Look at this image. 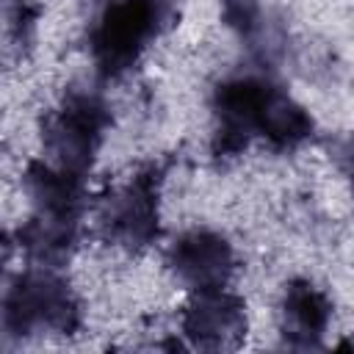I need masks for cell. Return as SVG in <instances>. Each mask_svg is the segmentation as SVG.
I'll list each match as a JSON object with an SVG mask.
<instances>
[{
	"label": "cell",
	"mask_w": 354,
	"mask_h": 354,
	"mask_svg": "<svg viewBox=\"0 0 354 354\" xmlns=\"http://www.w3.org/2000/svg\"><path fill=\"white\" fill-rule=\"evenodd\" d=\"M210 111V147L216 158H235L249 147L252 138H263L274 149H296L315 133L310 111L266 72L221 80L213 88Z\"/></svg>",
	"instance_id": "cell-1"
},
{
	"label": "cell",
	"mask_w": 354,
	"mask_h": 354,
	"mask_svg": "<svg viewBox=\"0 0 354 354\" xmlns=\"http://www.w3.org/2000/svg\"><path fill=\"white\" fill-rule=\"evenodd\" d=\"M177 0H105L88 22V53L100 77L111 80L138 64L149 41L163 36Z\"/></svg>",
	"instance_id": "cell-2"
},
{
	"label": "cell",
	"mask_w": 354,
	"mask_h": 354,
	"mask_svg": "<svg viewBox=\"0 0 354 354\" xmlns=\"http://www.w3.org/2000/svg\"><path fill=\"white\" fill-rule=\"evenodd\" d=\"M80 324L83 313L77 293L53 266H30L8 282L3 296L6 337L75 335Z\"/></svg>",
	"instance_id": "cell-3"
},
{
	"label": "cell",
	"mask_w": 354,
	"mask_h": 354,
	"mask_svg": "<svg viewBox=\"0 0 354 354\" xmlns=\"http://www.w3.org/2000/svg\"><path fill=\"white\" fill-rule=\"evenodd\" d=\"M111 127V108L97 88L77 86L64 94L41 122L44 160L86 180Z\"/></svg>",
	"instance_id": "cell-4"
},
{
	"label": "cell",
	"mask_w": 354,
	"mask_h": 354,
	"mask_svg": "<svg viewBox=\"0 0 354 354\" xmlns=\"http://www.w3.org/2000/svg\"><path fill=\"white\" fill-rule=\"evenodd\" d=\"M160 180L158 166H144L100 199L97 224L111 243L138 252L160 238Z\"/></svg>",
	"instance_id": "cell-5"
},
{
	"label": "cell",
	"mask_w": 354,
	"mask_h": 354,
	"mask_svg": "<svg viewBox=\"0 0 354 354\" xmlns=\"http://www.w3.org/2000/svg\"><path fill=\"white\" fill-rule=\"evenodd\" d=\"M166 266L191 293L227 288L235 271V249L216 230H188L166 249Z\"/></svg>",
	"instance_id": "cell-6"
},
{
	"label": "cell",
	"mask_w": 354,
	"mask_h": 354,
	"mask_svg": "<svg viewBox=\"0 0 354 354\" xmlns=\"http://www.w3.org/2000/svg\"><path fill=\"white\" fill-rule=\"evenodd\" d=\"M249 329L246 304L241 296L216 288L196 290L180 313V332L196 348H235Z\"/></svg>",
	"instance_id": "cell-7"
},
{
	"label": "cell",
	"mask_w": 354,
	"mask_h": 354,
	"mask_svg": "<svg viewBox=\"0 0 354 354\" xmlns=\"http://www.w3.org/2000/svg\"><path fill=\"white\" fill-rule=\"evenodd\" d=\"M332 321L329 296L310 279H290L279 301V335L290 348H318Z\"/></svg>",
	"instance_id": "cell-8"
},
{
	"label": "cell",
	"mask_w": 354,
	"mask_h": 354,
	"mask_svg": "<svg viewBox=\"0 0 354 354\" xmlns=\"http://www.w3.org/2000/svg\"><path fill=\"white\" fill-rule=\"evenodd\" d=\"M22 191L30 202V213L53 218H83L86 188L83 177L69 174L50 160H30L22 174Z\"/></svg>",
	"instance_id": "cell-9"
},
{
	"label": "cell",
	"mask_w": 354,
	"mask_h": 354,
	"mask_svg": "<svg viewBox=\"0 0 354 354\" xmlns=\"http://www.w3.org/2000/svg\"><path fill=\"white\" fill-rule=\"evenodd\" d=\"M80 218H53L30 213L28 221L17 230V243L33 266H58L77 246Z\"/></svg>",
	"instance_id": "cell-10"
},
{
	"label": "cell",
	"mask_w": 354,
	"mask_h": 354,
	"mask_svg": "<svg viewBox=\"0 0 354 354\" xmlns=\"http://www.w3.org/2000/svg\"><path fill=\"white\" fill-rule=\"evenodd\" d=\"M36 28V6L28 0H8L6 3V30L14 41H28Z\"/></svg>",
	"instance_id": "cell-11"
},
{
	"label": "cell",
	"mask_w": 354,
	"mask_h": 354,
	"mask_svg": "<svg viewBox=\"0 0 354 354\" xmlns=\"http://www.w3.org/2000/svg\"><path fill=\"white\" fill-rule=\"evenodd\" d=\"M337 160H340V169L346 171L348 183H351V196H354V136H348L337 147Z\"/></svg>",
	"instance_id": "cell-12"
}]
</instances>
